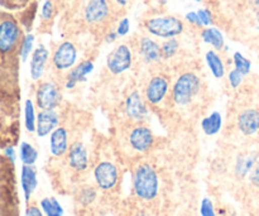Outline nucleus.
<instances>
[{
    "label": "nucleus",
    "instance_id": "nucleus-37",
    "mask_svg": "<svg viewBox=\"0 0 259 216\" xmlns=\"http://www.w3.org/2000/svg\"><path fill=\"white\" fill-rule=\"evenodd\" d=\"M131 30V22H129L128 18H121L120 20L118 22V25H116L115 32L118 33L119 37H125L126 34Z\"/></svg>",
    "mask_w": 259,
    "mask_h": 216
},
{
    "label": "nucleus",
    "instance_id": "nucleus-30",
    "mask_svg": "<svg viewBox=\"0 0 259 216\" xmlns=\"http://www.w3.org/2000/svg\"><path fill=\"white\" fill-rule=\"evenodd\" d=\"M180 42L177 38H171V39H166L161 46L162 50V57L163 60H169V58L175 57L176 53L179 52Z\"/></svg>",
    "mask_w": 259,
    "mask_h": 216
},
{
    "label": "nucleus",
    "instance_id": "nucleus-43",
    "mask_svg": "<svg viewBox=\"0 0 259 216\" xmlns=\"http://www.w3.org/2000/svg\"><path fill=\"white\" fill-rule=\"evenodd\" d=\"M132 216H153L149 211H146V210H138L137 212H134Z\"/></svg>",
    "mask_w": 259,
    "mask_h": 216
},
{
    "label": "nucleus",
    "instance_id": "nucleus-12",
    "mask_svg": "<svg viewBox=\"0 0 259 216\" xmlns=\"http://www.w3.org/2000/svg\"><path fill=\"white\" fill-rule=\"evenodd\" d=\"M169 91V81L168 78L162 75L153 76L148 81L144 90V99L148 103V105L157 106L164 101Z\"/></svg>",
    "mask_w": 259,
    "mask_h": 216
},
{
    "label": "nucleus",
    "instance_id": "nucleus-27",
    "mask_svg": "<svg viewBox=\"0 0 259 216\" xmlns=\"http://www.w3.org/2000/svg\"><path fill=\"white\" fill-rule=\"evenodd\" d=\"M19 157L24 166H34L38 159V151L28 142H22L19 147Z\"/></svg>",
    "mask_w": 259,
    "mask_h": 216
},
{
    "label": "nucleus",
    "instance_id": "nucleus-38",
    "mask_svg": "<svg viewBox=\"0 0 259 216\" xmlns=\"http://www.w3.org/2000/svg\"><path fill=\"white\" fill-rule=\"evenodd\" d=\"M249 181L253 186L259 187V158L249 174Z\"/></svg>",
    "mask_w": 259,
    "mask_h": 216
},
{
    "label": "nucleus",
    "instance_id": "nucleus-2",
    "mask_svg": "<svg viewBox=\"0 0 259 216\" xmlns=\"http://www.w3.org/2000/svg\"><path fill=\"white\" fill-rule=\"evenodd\" d=\"M133 194L139 201L152 202L158 197L161 181L157 169L148 162H141L136 166L132 176Z\"/></svg>",
    "mask_w": 259,
    "mask_h": 216
},
{
    "label": "nucleus",
    "instance_id": "nucleus-10",
    "mask_svg": "<svg viewBox=\"0 0 259 216\" xmlns=\"http://www.w3.org/2000/svg\"><path fill=\"white\" fill-rule=\"evenodd\" d=\"M77 61V48L71 40H65L56 48L52 56V65L58 72L72 70Z\"/></svg>",
    "mask_w": 259,
    "mask_h": 216
},
{
    "label": "nucleus",
    "instance_id": "nucleus-18",
    "mask_svg": "<svg viewBox=\"0 0 259 216\" xmlns=\"http://www.w3.org/2000/svg\"><path fill=\"white\" fill-rule=\"evenodd\" d=\"M95 68V65L91 60H85L76 65L72 70L68 71L67 76L65 80V89L67 90H72L77 86L78 82H85L88 80V76Z\"/></svg>",
    "mask_w": 259,
    "mask_h": 216
},
{
    "label": "nucleus",
    "instance_id": "nucleus-35",
    "mask_svg": "<svg viewBox=\"0 0 259 216\" xmlns=\"http://www.w3.org/2000/svg\"><path fill=\"white\" fill-rule=\"evenodd\" d=\"M197 15H199L202 27H210L212 24V14L209 9H206V8L199 9L197 10Z\"/></svg>",
    "mask_w": 259,
    "mask_h": 216
},
{
    "label": "nucleus",
    "instance_id": "nucleus-41",
    "mask_svg": "<svg viewBox=\"0 0 259 216\" xmlns=\"http://www.w3.org/2000/svg\"><path fill=\"white\" fill-rule=\"evenodd\" d=\"M118 38H119V35L115 30H109V32L105 34V37H104V40H105L106 43H113V42H115Z\"/></svg>",
    "mask_w": 259,
    "mask_h": 216
},
{
    "label": "nucleus",
    "instance_id": "nucleus-45",
    "mask_svg": "<svg viewBox=\"0 0 259 216\" xmlns=\"http://www.w3.org/2000/svg\"><path fill=\"white\" fill-rule=\"evenodd\" d=\"M194 2H197V3H199V2H201V0H194Z\"/></svg>",
    "mask_w": 259,
    "mask_h": 216
},
{
    "label": "nucleus",
    "instance_id": "nucleus-11",
    "mask_svg": "<svg viewBox=\"0 0 259 216\" xmlns=\"http://www.w3.org/2000/svg\"><path fill=\"white\" fill-rule=\"evenodd\" d=\"M128 143L137 153H147L154 144V134L151 128L143 124H137L128 134Z\"/></svg>",
    "mask_w": 259,
    "mask_h": 216
},
{
    "label": "nucleus",
    "instance_id": "nucleus-5",
    "mask_svg": "<svg viewBox=\"0 0 259 216\" xmlns=\"http://www.w3.org/2000/svg\"><path fill=\"white\" fill-rule=\"evenodd\" d=\"M93 177L98 190L103 192H111L119 185L120 172L114 162L100 161L94 167Z\"/></svg>",
    "mask_w": 259,
    "mask_h": 216
},
{
    "label": "nucleus",
    "instance_id": "nucleus-16",
    "mask_svg": "<svg viewBox=\"0 0 259 216\" xmlns=\"http://www.w3.org/2000/svg\"><path fill=\"white\" fill-rule=\"evenodd\" d=\"M138 52L147 65H156L163 60L161 46L151 37H142L138 43Z\"/></svg>",
    "mask_w": 259,
    "mask_h": 216
},
{
    "label": "nucleus",
    "instance_id": "nucleus-24",
    "mask_svg": "<svg viewBox=\"0 0 259 216\" xmlns=\"http://www.w3.org/2000/svg\"><path fill=\"white\" fill-rule=\"evenodd\" d=\"M205 61H206V65L209 67V70L211 71L212 76L215 78H223L225 76V65L223 62V58L220 57L219 53L217 51H207L206 55H205Z\"/></svg>",
    "mask_w": 259,
    "mask_h": 216
},
{
    "label": "nucleus",
    "instance_id": "nucleus-31",
    "mask_svg": "<svg viewBox=\"0 0 259 216\" xmlns=\"http://www.w3.org/2000/svg\"><path fill=\"white\" fill-rule=\"evenodd\" d=\"M33 46H34V35L32 33H27L24 35V39H23L19 51V58L22 62H25L30 53H33V51H34L33 50Z\"/></svg>",
    "mask_w": 259,
    "mask_h": 216
},
{
    "label": "nucleus",
    "instance_id": "nucleus-26",
    "mask_svg": "<svg viewBox=\"0 0 259 216\" xmlns=\"http://www.w3.org/2000/svg\"><path fill=\"white\" fill-rule=\"evenodd\" d=\"M39 207L45 216H63L65 215V209L62 204L58 201L56 197L48 196L43 197L39 201Z\"/></svg>",
    "mask_w": 259,
    "mask_h": 216
},
{
    "label": "nucleus",
    "instance_id": "nucleus-23",
    "mask_svg": "<svg viewBox=\"0 0 259 216\" xmlns=\"http://www.w3.org/2000/svg\"><path fill=\"white\" fill-rule=\"evenodd\" d=\"M201 38L205 43L211 46L214 50L223 51L225 48L224 35L218 28L206 27L201 30Z\"/></svg>",
    "mask_w": 259,
    "mask_h": 216
},
{
    "label": "nucleus",
    "instance_id": "nucleus-6",
    "mask_svg": "<svg viewBox=\"0 0 259 216\" xmlns=\"http://www.w3.org/2000/svg\"><path fill=\"white\" fill-rule=\"evenodd\" d=\"M35 105L40 110H56L62 101L61 88L55 81H43L35 89Z\"/></svg>",
    "mask_w": 259,
    "mask_h": 216
},
{
    "label": "nucleus",
    "instance_id": "nucleus-40",
    "mask_svg": "<svg viewBox=\"0 0 259 216\" xmlns=\"http://www.w3.org/2000/svg\"><path fill=\"white\" fill-rule=\"evenodd\" d=\"M25 216H45V214L37 205H28L25 209Z\"/></svg>",
    "mask_w": 259,
    "mask_h": 216
},
{
    "label": "nucleus",
    "instance_id": "nucleus-29",
    "mask_svg": "<svg viewBox=\"0 0 259 216\" xmlns=\"http://www.w3.org/2000/svg\"><path fill=\"white\" fill-rule=\"evenodd\" d=\"M233 63H234V68L238 72L242 73L243 76H247L250 72V68H252V62L248 60L247 57L242 55L240 52H235L233 55Z\"/></svg>",
    "mask_w": 259,
    "mask_h": 216
},
{
    "label": "nucleus",
    "instance_id": "nucleus-20",
    "mask_svg": "<svg viewBox=\"0 0 259 216\" xmlns=\"http://www.w3.org/2000/svg\"><path fill=\"white\" fill-rule=\"evenodd\" d=\"M20 184H22L24 200L29 202L33 192L38 186V175L34 166H24L23 164L22 172H20Z\"/></svg>",
    "mask_w": 259,
    "mask_h": 216
},
{
    "label": "nucleus",
    "instance_id": "nucleus-8",
    "mask_svg": "<svg viewBox=\"0 0 259 216\" xmlns=\"http://www.w3.org/2000/svg\"><path fill=\"white\" fill-rule=\"evenodd\" d=\"M133 53L128 45H119L106 57V67L113 75H121L132 67Z\"/></svg>",
    "mask_w": 259,
    "mask_h": 216
},
{
    "label": "nucleus",
    "instance_id": "nucleus-7",
    "mask_svg": "<svg viewBox=\"0 0 259 216\" xmlns=\"http://www.w3.org/2000/svg\"><path fill=\"white\" fill-rule=\"evenodd\" d=\"M111 9L110 0H88L83 8V19L91 27H100L110 19Z\"/></svg>",
    "mask_w": 259,
    "mask_h": 216
},
{
    "label": "nucleus",
    "instance_id": "nucleus-36",
    "mask_svg": "<svg viewBox=\"0 0 259 216\" xmlns=\"http://www.w3.org/2000/svg\"><path fill=\"white\" fill-rule=\"evenodd\" d=\"M29 2L30 0H0V5L7 9H20Z\"/></svg>",
    "mask_w": 259,
    "mask_h": 216
},
{
    "label": "nucleus",
    "instance_id": "nucleus-34",
    "mask_svg": "<svg viewBox=\"0 0 259 216\" xmlns=\"http://www.w3.org/2000/svg\"><path fill=\"white\" fill-rule=\"evenodd\" d=\"M243 78H244V76L240 72H238L235 68H233V70L229 71V73H228V80H229V85L232 89L239 88L243 82Z\"/></svg>",
    "mask_w": 259,
    "mask_h": 216
},
{
    "label": "nucleus",
    "instance_id": "nucleus-42",
    "mask_svg": "<svg viewBox=\"0 0 259 216\" xmlns=\"http://www.w3.org/2000/svg\"><path fill=\"white\" fill-rule=\"evenodd\" d=\"M253 7H254L255 15H257V29L259 30V0H254L253 2Z\"/></svg>",
    "mask_w": 259,
    "mask_h": 216
},
{
    "label": "nucleus",
    "instance_id": "nucleus-4",
    "mask_svg": "<svg viewBox=\"0 0 259 216\" xmlns=\"http://www.w3.org/2000/svg\"><path fill=\"white\" fill-rule=\"evenodd\" d=\"M147 32L154 37L171 39L181 34L185 29V24L180 18L174 15H163V17H154L146 20L144 23Z\"/></svg>",
    "mask_w": 259,
    "mask_h": 216
},
{
    "label": "nucleus",
    "instance_id": "nucleus-15",
    "mask_svg": "<svg viewBox=\"0 0 259 216\" xmlns=\"http://www.w3.org/2000/svg\"><path fill=\"white\" fill-rule=\"evenodd\" d=\"M237 126L243 136H254L259 132V110L244 109L237 118Z\"/></svg>",
    "mask_w": 259,
    "mask_h": 216
},
{
    "label": "nucleus",
    "instance_id": "nucleus-33",
    "mask_svg": "<svg viewBox=\"0 0 259 216\" xmlns=\"http://www.w3.org/2000/svg\"><path fill=\"white\" fill-rule=\"evenodd\" d=\"M53 13H55V7H53L52 0H45L42 5V10H40V18L45 22H48V20L52 19Z\"/></svg>",
    "mask_w": 259,
    "mask_h": 216
},
{
    "label": "nucleus",
    "instance_id": "nucleus-28",
    "mask_svg": "<svg viewBox=\"0 0 259 216\" xmlns=\"http://www.w3.org/2000/svg\"><path fill=\"white\" fill-rule=\"evenodd\" d=\"M24 125L27 132L34 133L37 126V115H35V106L30 99L24 104Z\"/></svg>",
    "mask_w": 259,
    "mask_h": 216
},
{
    "label": "nucleus",
    "instance_id": "nucleus-1",
    "mask_svg": "<svg viewBox=\"0 0 259 216\" xmlns=\"http://www.w3.org/2000/svg\"><path fill=\"white\" fill-rule=\"evenodd\" d=\"M17 81L0 73V151L14 147L19 137V96Z\"/></svg>",
    "mask_w": 259,
    "mask_h": 216
},
{
    "label": "nucleus",
    "instance_id": "nucleus-13",
    "mask_svg": "<svg viewBox=\"0 0 259 216\" xmlns=\"http://www.w3.org/2000/svg\"><path fill=\"white\" fill-rule=\"evenodd\" d=\"M67 163L72 171L77 172V174H82V172L88 171L89 166H90V156H89V151L86 148L85 144L80 141L73 142L70 146L67 153Z\"/></svg>",
    "mask_w": 259,
    "mask_h": 216
},
{
    "label": "nucleus",
    "instance_id": "nucleus-9",
    "mask_svg": "<svg viewBox=\"0 0 259 216\" xmlns=\"http://www.w3.org/2000/svg\"><path fill=\"white\" fill-rule=\"evenodd\" d=\"M124 113L132 123H143L149 116L148 103L138 91H132L124 101Z\"/></svg>",
    "mask_w": 259,
    "mask_h": 216
},
{
    "label": "nucleus",
    "instance_id": "nucleus-17",
    "mask_svg": "<svg viewBox=\"0 0 259 216\" xmlns=\"http://www.w3.org/2000/svg\"><path fill=\"white\" fill-rule=\"evenodd\" d=\"M68 132L65 126H58L50 136V152L55 158H62L67 156L70 149Z\"/></svg>",
    "mask_w": 259,
    "mask_h": 216
},
{
    "label": "nucleus",
    "instance_id": "nucleus-39",
    "mask_svg": "<svg viewBox=\"0 0 259 216\" xmlns=\"http://www.w3.org/2000/svg\"><path fill=\"white\" fill-rule=\"evenodd\" d=\"M185 18H186V20L190 23V24H194L196 25V27H202L199 15H197V12H189L186 15H185Z\"/></svg>",
    "mask_w": 259,
    "mask_h": 216
},
{
    "label": "nucleus",
    "instance_id": "nucleus-44",
    "mask_svg": "<svg viewBox=\"0 0 259 216\" xmlns=\"http://www.w3.org/2000/svg\"><path fill=\"white\" fill-rule=\"evenodd\" d=\"M113 4H116L118 7H125L126 4H128L129 0H110Z\"/></svg>",
    "mask_w": 259,
    "mask_h": 216
},
{
    "label": "nucleus",
    "instance_id": "nucleus-25",
    "mask_svg": "<svg viewBox=\"0 0 259 216\" xmlns=\"http://www.w3.org/2000/svg\"><path fill=\"white\" fill-rule=\"evenodd\" d=\"M99 190L96 186H91V185H86L78 189L77 194H76V201L80 206L89 207L98 200Z\"/></svg>",
    "mask_w": 259,
    "mask_h": 216
},
{
    "label": "nucleus",
    "instance_id": "nucleus-3",
    "mask_svg": "<svg viewBox=\"0 0 259 216\" xmlns=\"http://www.w3.org/2000/svg\"><path fill=\"white\" fill-rule=\"evenodd\" d=\"M201 90V78L195 72H185L177 77L172 88V101L175 105H190Z\"/></svg>",
    "mask_w": 259,
    "mask_h": 216
},
{
    "label": "nucleus",
    "instance_id": "nucleus-14",
    "mask_svg": "<svg viewBox=\"0 0 259 216\" xmlns=\"http://www.w3.org/2000/svg\"><path fill=\"white\" fill-rule=\"evenodd\" d=\"M60 114L56 110H40L37 115L35 133L39 138L51 136L60 126Z\"/></svg>",
    "mask_w": 259,
    "mask_h": 216
},
{
    "label": "nucleus",
    "instance_id": "nucleus-22",
    "mask_svg": "<svg viewBox=\"0 0 259 216\" xmlns=\"http://www.w3.org/2000/svg\"><path fill=\"white\" fill-rule=\"evenodd\" d=\"M201 131L205 136L214 137L220 133L223 128V115L219 111H212L201 120Z\"/></svg>",
    "mask_w": 259,
    "mask_h": 216
},
{
    "label": "nucleus",
    "instance_id": "nucleus-32",
    "mask_svg": "<svg viewBox=\"0 0 259 216\" xmlns=\"http://www.w3.org/2000/svg\"><path fill=\"white\" fill-rule=\"evenodd\" d=\"M200 215L201 216H218L214 202L209 197H204L200 202Z\"/></svg>",
    "mask_w": 259,
    "mask_h": 216
},
{
    "label": "nucleus",
    "instance_id": "nucleus-21",
    "mask_svg": "<svg viewBox=\"0 0 259 216\" xmlns=\"http://www.w3.org/2000/svg\"><path fill=\"white\" fill-rule=\"evenodd\" d=\"M258 156L254 153H244L240 154L237 158V162H235L234 172L235 176L238 179H245L247 176H249L250 171L253 169L254 164L257 163Z\"/></svg>",
    "mask_w": 259,
    "mask_h": 216
},
{
    "label": "nucleus",
    "instance_id": "nucleus-19",
    "mask_svg": "<svg viewBox=\"0 0 259 216\" xmlns=\"http://www.w3.org/2000/svg\"><path fill=\"white\" fill-rule=\"evenodd\" d=\"M48 58H50V51L46 48L45 45H39L32 53L29 65L30 77L33 81H39L45 73L46 66H47Z\"/></svg>",
    "mask_w": 259,
    "mask_h": 216
}]
</instances>
